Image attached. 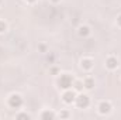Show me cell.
I'll return each instance as SVG.
<instances>
[{
    "label": "cell",
    "instance_id": "obj_1",
    "mask_svg": "<svg viewBox=\"0 0 121 120\" xmlns=\"http://www.w3.org/2000/svg\"><path fill=\"white\" fill-rule=\"evenodd\" d=\"M58 86L63 90L70 89L73 86V76L70 74H60V76L58 78Z\"/></svg>",
    "mask_w": 121,
    "mask_h": 120
},
{
    "label": "cell",
    "instance_id": "obj_2",
    "mask_svg": "<svg viewBox=\"0 0 121 120\" xmlns=\"http://www.w3.org/2000/svg\"><path fill=\"white\" fill-rule=\"evenodd\" d=\"M7 105L11 107V109H20L23 106V97L21 95L18 93H11L7 99Z\"/></svg>",
    "mask_w": 121,
    "mask_h": 120
},
{
    "label": "cell",
    "instance_id": "obj_3",
    "mask_svg": "<svg viewBox=\"0 0 121 120\" xmlns=\"http://www.w3.org/2000/svg\"><path fill=\"white\" fill-rule=\"evenodd\" d=\"M75 103H76L78 109H86V107H89V105H90V99H89L87 95L80 93V95H76Z\"/></svg>",
    "mask_w": 121,
    "mask_h": 120
},
{
    "label": "cell",
    "instance_id": "obj_4",
    "mask_svg": "<svg viewBox=\"0 0 121 120\" xmlns=\"http://www.w3.org/2000/svg\"><path fill=\"white\" fill-rule=\"evenodd\" d=\"M76 95H78V92L73 89H66L63 92V95H62V100L66 103V105H70V103H73L75 102V99H76Z\"/></svg>",
    "mask_w": 121,
    "mask_h": 120
},
{
    "label": "cell",
    "instance_id": "obj_5",
    "mask_svg": "<svg viewBox=\"0 0 121 120\" xmlns=\"http://www.w3.org/2000/svg\"><path fill=\"white\" fill-rule=\"evenodd\" d=\"M111 109H113V106H111V103L107 102V100L100 102V103H99V107H97V110H99L100 115H108V113L111 112Z\"/></svg>",
    "mask_w": 121,
    "mask_h": 120
},
{
    "label": "cell",
    "instance_id": "obj_6",
    "mask_svg": "<svg viewBox=\"0 0 121 120\" xmlns=\"http://www.w3.org/2000/svg\"><path fill=\"white\" fill-rule=\"evenodd\" d=\"M106 68L110 69V71L117 69V68H118V60H117L116 57H108V58L106 60Z\"/></svg>",
    "mask_w": 121,
    "mask_h": 120
},
{
    "label": "cell",
    "instance_id": "obj_7",
    "mask_svg": "<svg viewBox=\"0 0 121 120\" xmlns=\"http://www.w3.org/2000/svg\"><path fill=\"white\" fill-rule=\"evenodd\" d=\"M93 65H94V61L91 60V58H83V60L80 61V68L83 71H90L91 68H93Z\"/></svg>",
    "mask_w": 121,
    "mask_h": 120
},
{
    "label": "cell",
    "instance_id": "obj_8",
    "mask_svg": "<svg viewBox=\"0 0 121 120\" xmlns=\"http://www.w3.org/2000/svg\"><path fill=\"white\" fill-rule=\"evenodd\" d=\"M90 32H91V30H90V27H87V26H80L79 28H78V34H79V37H89L90 35Z\"/></svg>",
    "mask_w": 121,
    "mask_h": 120
},
{
    "label": "cell",
    "instance_id": "obj_9",
    "mask_svg": "<svg viewBox=\"0 0 121 120\" xmlns=\"http://www.w3.org/2000/svg\"><path fill=\"white\" fill-rule=\"evenodd\" d=\"M83 86H85V89L91 90L93 88H94V78H91V76H86V78L83 79Z\"/></svg>",
    "mask_w": 121,
    "mask_h": 120
},
{
    "label": "cell",
    "instance_id": "obj_10",
    "mask_svg": "<svg viewBox=\"0 0 121 120\" xmlns=\"http://www.w3.org/2000/svg\"><path fill=\"white\" fill-rule=\"evenodd\" d=\"M41 119L52 120V119H55V113H54V112H51V110H44V112L41 113Z\"/></svg>",
    "mask_w": 121,
    "mask_h": 120
},
{
    "label": "cell",
    "instance_id": "obj_11",
    "mask_svg": "<svg viewBox=\"0 0 121 120\" xmlns=\"http://www.w3.org/2000/svg\"><path fill=\"white\" fill-rule=\"evenodd\" d=\"M83 81H73V89L76 92H82L83 90Z\"/></svg>",
    "mask_w": 121,
    "mask_h": 120
},
{
    "label": "cell",
    "instance_id": "obj_12",
    "mask_svg": "<svg viewBox=\"0 0 121 120\" xmlns=\"http://www.w3.org/2000/svg\"><path fill=\"white\" fill-rule=\"evenodd\" d=\"M6 31H7V23L4 20H0V34H3Z\"/></svg>",
    "mask_w": 121,
    "mask_h": 120
},
{
    "label": "cell",
    "instance_id": "obj_13",
    "mask_svg": "<svg viewBox=\"0 0 121 120\" xmlns=\"http://www.w3.org/2000/svg\"><path fill=\"white\" fill-rule=\"evenodd\" d=\"M16 119H31V116L28 113H18V115H16Z\"/></svg>",
    "mask_w": 121,
    "mask_h": 120
},
{
    "label": "cell",
    "instance_id": "obj_14",
    "mask_svg": "<svg viewBox=\"0 0 121 120\" xmlns=\"http://www.w3.org/2000/svg\"><path fill=\"white\" fill-rule=\"evenodd\" d=\"M52 75H58V72H59V69L56 68V66H54V68H51V71H49Z\"/></svg>",
    "mask_w": 121,
    "mask_h": 120
},
{
    "label": "cell",
    "instance_id": "obj_15",
    "mask_svg": "<svg viewBox=\"0 0 121 120\" xmlns=\"http://www.w3.org/2000/svg\"><path fill=\"white\" fill-rule=\"evenodd\" d=\"M38 50H39L41 52H45V51H47V47H45L44 44H39V45H38Z\"/></svg>",
    "mask_w": 121,
    "mask_h": 120
},
{
    "label": "cell",
    "instance_id": "obj_16",
    "mask_svg": "<svg viewBox=\"0 0 121 120\" xmlns=\"http://www.w3.org/2000/svg\"><path fill=\"white\" fill-rule=\"evenodd\" d=\"M59 116H60V117H63V119H66V117H69V113H68L66 110H63V112H60Z\"/></svg>",
    "mask_w": 121,
    "mask_h": 120
},
{
    "label": "cell",
    "instance_id": "obj_17",
    "mask_svg": "<svg viewBox=\"0 0 121 120\" xmlns=\"http://www.w3.org/2000/svg\"><path fill=\"white\" fill-rule=\"evenodd\" d=\"M117 26L121 27V14H120V16H117Z\"/></svg>",
    "mask_w": 121,
    "mask_h": 120
},
{
    "label": "cell",
    "instance_id": "obj_18",
    "mask_svg": "<svg viewBox=\"0 0 121 120\" xmlns=\"http://www.w3.org/2000/svg\"><path fill=\"white\" fill-rule=\"evenodd\" d=\"M47 60H48V62H54V55H52V54H51V55H48V58H47Z\"/></svg>",
    "mask_w": 121,
    "mask_h": 120
},
{
    "label": "cell",
    "instance_id": "obj_19",
    "mask_svg": "<svg viewBox=\"0 0 121 120\" xmlns=\"http://www.w3.org/2000/svg\"><path fill=\"white\" fill-rule=\"evenodd\" d=\"M26 1H27V3H31V4H32V3H35L37 0H26Z\"/></svg>",
    "mask_w": 121,
    "mask_h": 120
},
{
    "label": "cell",
    "instance_id": "obj_20",
    "mask_svg": "<svg viewBox=\"0 0 121 120\" xmlns=\"http://www.w3.org/2000/svg\"><path fill=\"white\" fill-rule=\"evenodd\" d=\"M51 1H52V3H59L60 0H51Z\"/></svg>",
    "mask_w": 121,
    "mask_h": 120
},
{
    "label": "cell",
    "instance_id": "obj_21",
    "mask_svg": "<svg viewBox=\"0 0 121 120\" xmlns=\"http://www.w3.org/2000/svg\"><path fill=\"white\" fill-rule=\"evenodd\" d=\"M0 4H1V0H0Z\"/></svg>",
    "mask_w": 121,
    "mask_h": 120
}]
</instances>
